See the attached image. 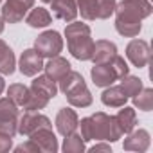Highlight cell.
Returning a JSON list of instances; mask_svg holds the SVG:
<instances>
[{"instance_id": "6da1fadb", "label": "cell", "mask_w": 153, "mask_h": 153, "mask_svg": "<svg viewBox=\"0 0 153 153\" xmlns=\"http://www.w3.org/2000/svg\"><path fill=\"white\" fill-rule=\"evenodd\" d=\"M115 29L119 34L133 38L142 29V18L151 15L149 0H123L115 6Z\"/></svg>"}, {"instance_id": "836d02e7", "label": "cell", "mask_w": 153, "mask_h": 153, "mask_svg": "<svg viewBox=\"0 0 153 153\" xmlns=\"http://www.w3.org/2000/svg\"><path fill=\"white\" fill-rule=\"evenodd\" d=\"M4 88H6V83H4V78H2V76H0V94L4 92Z\"/></svg>"}, {"instance_id": "4dcf8cb0", "label": "cell", "mask_w": 153, "mask_h": 153, "mask_svg": "<svg viewBox=\"0 0 153 153\" xmlns=\"http://www.w3.org/2000/svg\"><path fill=\"white\" fill-rule=\"evenodd\" d=\"M15 151H16V153H22V151H34V153H38V151H42V149H40V148L31 140V139H29L27 142H24V144L16 146V148H15Z\"/></svg>"}, {"instance_id": "d6986e66", "label": "cell", "mask_w": 153, "mask_h": 153, "mask_svg": "<svg viewBox=\"0 0 153 153\" xmlns=\"http://www.w3.org/2000/svg\"><path fill=\"white\" fill-rule=\"evenodd\" d=\"M101 101H103V105H106L110 108H121L126 105L128 96L124 94V90L121 87H108L101 94Z\"/></svg>"}, {"instance_id": "e575fe53", "label": "cell", "mask_w": 153, "mask_h": 153, "mask_svg": "<svg viewBox=\"0 0 153 153\" xmlns=\"http://www.w3.org/2000/svg\"><path fill=\"white\" fill-rule=\"evenodd\" d=\"M0 33H4V18L0 16Z\"/></svg>"}, {"instance_id": "30bf717a", "label": "cell", "mask_w": 153, "mask_h": 153, "mask_svg": "<svg viewBox=\"0 0 153 153\" xmlns=\"http://www.w3.org/2000/svg\"><path fill=\"white\" fill-rule=\"evenodd\" d=\"M20 72L24 76H29V78H33V76H36L42 68H43V56L36 51V49H27L22 52L20 56Z\"/></svg>"}, {"instance_id": "e0dca14e", "label": "cell", "mask_w": 153, "mask_h": 153, "mask_svg": "<svg viewBox=\"0 0 153 153\" xmlns=\"http://www.w3.org/2000/svg\"><path fill=\"white\" fill-rule=\"evenodd\" d=\"M43 68H45V74L49 76L51 79L59 81L63 76L70 70V63H68L65 58L54 56V58H49V63H47V65H43Z\"/></svg>"}, {"instance_id": "9c48e42d", "label": "cell", "mask_w": 153, "mask_h": 153, "mask_svg": "<svg viewBox=\"0 0 153 153\" xmlns=\"http://www.w3.org/2000/svg\"><path fill=\"white\" fill-rule=\"evenodd\" d=\"M40 128H51V121L38 112H25L18 119V133L22 135H31Z\"/></svg>"}, {"instance_id": "3957f363", "label": "cell", "mask_w": 153, "mask_h": 153, "mask_svg": "<svg viewBox=\"0 0 153 153\" xmlns=\"http://www.w3.org/2000/svg\"><path fill=\"white\" fill-rule=\"evenodd\" d=\"M65 36H67L68 51L76 59L87 61V59L92 58L94 40L90 38V27L87 24H81V22L68 24L67 29H65Z\"/></svg>"}, {"instance_id": "d590c367", "label": "cell", "mask_w": 153, "mask_h": 153, "mask_svg": "<svg viewBox=\"0 0 153 153\" xmlns=\"http://www.w3.org/2000/svg\"><path fill=\"white\" fill-rule=\"evenodd\" d=\"M42 2H45V4H51V2H52V0H42Z\"/></svg>"}, {"instance_id": "d4e9b609", "label": "cell", "mask_w": 153, "mask_h": 153, "mask_svg": "<svg viewBox=\"0 0 153 153\" xmlns=\"http://www.w3.org/2000/svg\"><path fill=\"white\" fill-rule=\"evenodd\" d=\"M121 88L124 90V94L128 97H133V96H137L142 90V81L139 78H135V76L126 74V76L121 78Z\"/></svg>"}, {"instance_id": "277c9868", "label": "cell", "mask_w": 153, "mask_h": 153, "mask_svg": "<svg viewBox=\"0 0 153 153\" xmlns=\"http://www.w3.org/2000/svg\"><path fill=\"white\" fill-rule=\"evenodd\" d=\"M59 90L67 96V101L72 106L87 108L92 105V94L87 88V83L79 72L68 70L63 78L59 79Z\"/></svg>"}, {"instance_id": "ba28073f", "label": "cell", "mask_w": 153, "mask_h": 153, "mask_svg": "<svg viewBox=\"0 0 153 153\" xmlns=\"http://www.w3.org/2000/svg\"><path fill=\"white\" fill-rule=\"evenodd\" d=\"M126 56L137 68L146 67L149 63V59H151V51H149L148 42H144V40H131L128 43V47H126Z\"/></svg>"}, {"instance_id": "4fadbf2b", "label": "cell", "mask_w": 153, "mask_h": 153, "mask_svg": "<svg viewBox=\"0 0 153 153\" xmlns=\"http://www.w3.org/2000/svg\"><path fill=\"white\" fill-rule=\"evenodd\" d=\"M52 15L63 22H74L78 16V0H52Z\"/></svg>"}, {"instance_id": "44dd1931", "label": "cell", "mask_w": 153, "mask_h": 153, "mask_svg": "<svg viewBox=\"0 0 153 153\" xmlns=\"http://www.w3.org/2000/svg\"><path fill=\"white\" fill-rule=\"evenodd\" d=\"M31 88H33V90H36L38 94L45 96L47 99H52V97L58 94L56 81H54V79H51L47 74H45V76H38V78L33 81V87H31Z\"/></svg>"}, {"instance_id": "7402d4cb", "label": "cell", "mask_w": 153, "mask_h": 153, "mask_svg": "<svg viewBox=\"0 0 153 153\" xmlns=\"http://www.w3.org/2000/svg\"><path fill=\"white\" fill-rule=\"evenodd\" d=\"M25 22L29 27H47L52 22V16L47 9L43 7H34L31 9V13L25 16Z\"/></svg>"}, {"instance_id": "83f0119b", "label": "cell", "mask_w": 153, "mask_h": 153, "mask_svg": "<svg viewBox=\"0 0 153 153\" xmlns=\"http://www.w3.org/2000/svg\"><path fill=\"white\" fill-rule=\"evenodd\" d=\"M47 103H49V99H47L45 96H42V94H38L36 90L31 88L29 99H27V103L24 105V108H25V112H38V110H43V108L47 106Z\"/></svg>"}, {"instance_id": "d6a6232c", "label": "cell", "mask_w": 153, "mask_h": 153, "mask_svg": "<svg viewBox=\"0 0 153 153\" xmlns=\"http://www.w3.org/2000/svg\"><path fill=\"white\" fill-rule=\"evenodd\" d=\"M90 151L92 153H96V151H110V146L108 144H96V146L90 148Z\"/></svg>"}, {"instance_id": "f546056e", "label": "cell", "mask_w": 153, "mask_h": 153, "mask_svg": "<svg viewBox=\"0 0 153 153\" xmlns=\"http://www.w3.org/2000/svg\"><path fill=\"white\" fill-rule=\"evenodd\" d=\"M110 65L114 67V70H115V74H117V78L121 79L123 78V76H126L128 74V65H126V61H124V58H121V56H114L112 59H110Z\"/></svg>"}, {"instance_id": "7a4b0ae2", "label": "cell", "mask_w": 153, "mask_h": 153, "mask_svg": "<svg viewBox=\"0 0 153 153\" xmlns=\"http://www.w3.org/2000/svg\"><path fill=\"white\" fill-rule=\"evenodd\" d=\"M81 137L83 140H108L115 142L121 139V131L115 124V119L112 115H106L103 112H97L90 117L81 119Z\"/></svg>"}, {"instance_id": "cb8c5ba5", "label": "cell", "mask_w": 153, "mask_h": 153, "mask_svg": "<svg viewBox=\"0 0 153 153\" xmlns=\"http://www.w3.org/2000/svg\"><path fill=\"white\" fill-rule=\"evenodd\" d=\"M78 13L85 20H96L99 18V4L97 0H78Z\"/></svg>"}, {"instance_id": "5bb4252c", "label": "cell", "mask_w": 153, "mask_h": 153, "mask_svg": "<svg viewBox=\"0 0 153 153\" xmlns=\"http://www.w3.org/2000/svg\"><path fill=\"white\" fill-rule=\"evenodd\" d=\"M29 137L42 151H51V153L58 151V140H56V135L52 133L51 128H40L34 133H31Z\"/></svg>"}, {"instance_id": "9a60e30c", "label": "cell", "mask_w": 153, "mask_h": 153, "mask_svg": "<svg viewBox=\"0 0 153 153\" xmlns=\"http://www.w3.org/2000/svg\"><path fill=\"white\" fill-rule=\"evenodd\" d=\"M115 54H117V47L114 42L97 40V42H94V52H92L90 59H94V63H108Z\"/></svg>"}, {"instance_id": "2e32d148", "label": "cell", "mask_w": 153, "mask_h": 153, "mask_svg": "<svg viewBox=\"0 0 153 153\" xmlns=\"http://www.w3.org/2000/svg\"><path fill=\"white\" fill-rule=\"evenodd\" d=\"M149 148V133L142 128L131 130L128 133V139H124V149L128 151H146Z\"/></svg>"}, {"instance_id": "603a6c76", "label": "cell", "mask_w": 153, "mask_h": 153, "mask_svg": "<svg viewBox=\"0 0 153 153\" xmlns=\"http://www.w3.org/2000/svg\"><path fill=\"white\" fill-rule=\"evenodd\" d=\"M29 92H31V88H27L25 85H20V83H15V85H11V87L7 88V96H9V99H11L16 106H24V105L27 103Z\"/></svg>"}, {"instance_id": "4316f807", "label": "cell", "mask_w": 153, "mask_h": 153, "mask_svg": "<svg viewBox=\"0 0 153 153\" xmlns=\"http://www.w3.org/2000/svg\"><path fill=\"white\" fill-rule=\"evenodd\" d=\"M85 149V140L81 135L78 133H70L65 137V142H63V151L65 153H81Z\"/></svg>"}, {"instance_id": "f1b7e54d", "label": "cell", "mask_w": 153, "mask_h": 153, "mask_svg": "<svg viewBox=\"0 0 153 153\" xmlns=\"http://www.w3.org/2000/svg\"><path fill=\"white\" fill-rule=\"evenodd\" d=\"M97 4H99V18L101 20L110 18L115 11V6H117L115 0H97Z\"/></svg>"}, {"instance_id": "484cf974", "label": "cell", "mask_w": 153, "mask_h": 153, "mask_svg": "<svg viewBox=\"0 0 153 153\" xmlns=\"http://www.w3.org/2000/svg\"><path fill=\"white\" fill-rule=\"evenodd\" d=\"M133 105L142 112H149L153 108V90L142 88L137 96H133Z\"/></svg>"}, {"instance_id": "8fae6325", "label": "cell", "mask_w": 153, "mask_h": 153, "mask_svg": "<svg viewBox=\"0 0 153 153\" xmlns=\"http://www.w3.org/2000/svg\"><path fill=\"white\" fill-rule=\"evenodd\" d=\"M92 81L96 83V87H110L114 81H117V74L114 70V67L108 63H96L94 68L90 70Z\"/></svg>"}, {"instance_id": "8992f818", "label": "cell", "mask_w": 153, "mask_h": 153, "mask_svg": "<svg viewBox=\"0 0 153 153\" xmlns=\"http://www.w3.org/2000/svg\"><path fill=\"white\" fill-rule=\"evenodd\" d=\"M34 49L43 56V58H54L61 52L63 49V40L59 36L58 31H45L42 33L36 42H34Z\"/></svg>"}, {"instance_id": "1f68e13d", "label": "cell", "mask_w": 153, "mask_h": 153, "mask_svg": "<svg viewBox=\"0 0 153 153\" xmlns=\"http://www.w3.org/2000/svg\"><path fill=\"white\" fill-rule=\"evenodd\" d=\"M13 146V137L0 133V151H9V148Z\"/></svg>"}, {"instance_id": "ac0fdd59", "label": "cell", "mask_w": 153, "mask_h": 153, "mask_svg": "<svg viewBox=\"0 0 153 153\" xmlns=\"http://www.w3.org/2000/svg\"><path fill=\"white\" fill-rule=\"evenodd\" d=\"M123 110H119V114L114 117L115 119V124L119 128V131L124 135V133H130L135 124H137V115H135V110L130 108V106H121Z\"/></svg>"}, {"instance_id": "5b68a950", "label": "cell", "mask_w": 153, "mask_h": 153, "mask_svg": "<svg viewBox=\"0 0 153 153\" xmlns=\"http://www.w3.org/2000/svg\"><path fill=\"white\" fill-rule=\"evenodd\" d=\"M0 133L15 137L18 133V108L9 99H0Z\"/></svg>"}, {"instance_id": "ffe728a7", "label": "cell", "mask_w": 153, "mask_h": 153, "mask_svg": "<svg viewBox=\"0 0 153 153\" xmlns=\"http://www.w3.org/2000/svg\"><path fill=\"white\" fill-rule=\"evenodd\" d=\"M15 67H16V59H15L11 47L0 40V72L6 76H11L15 72Z\"/></svg>"}, {"instance_id": "7c38bea8", "label": "cell", "mask_w": 153, "mask_h": 153, "mask_svg": "<svg viewBox=\"0 0 153 153\" xmlns=\"http://www.w3.org/2000/svg\"><path fill=\"white\" fill-rule=\"evenodd\" d=\"M78 126H79V119H78V115H76L74 110L61 108L58 112V115H56V128H58V131L63 137L74 133L76 130H78Z\"/></svg>"}, {"instance_id": "8d00e7d4", "label": "cell", "mask_w": 153, "mask_h": 153, "mask_svg": "<svg viewBox=\"0 0 153 153\" xmlns=\"http://www.w3.org/2000/svg\"><path fill=\"white\" fill-rule=\"evenodd\" d=\"M0 2H2V0H0Z\"/></svg>"}, {"instance_id": "52a82bcc", "label": "cell", "mask_w": 153, "mask_h": 153, "mask_svg": "<svg viewBox=\"0 0 153 153\" xmlns=\"http://www.w3.org/2000/svg\"><path fill=\"white\" fill-rule=\"evenodd\" d=\"M34 0H6L2 7V18L7 24H16L20 22L29 9H33Z\"/></svg>"}]
</instances>
